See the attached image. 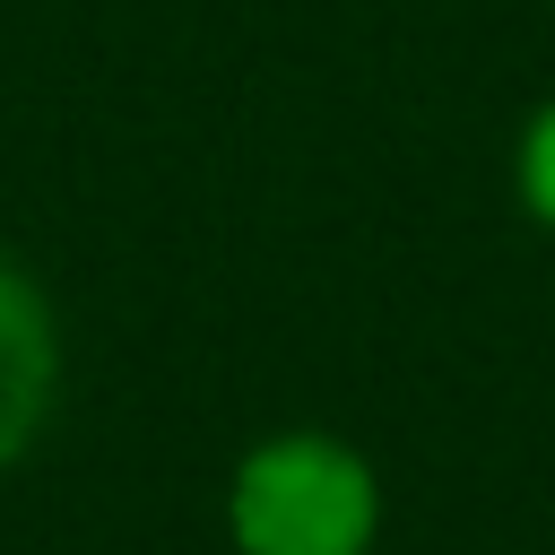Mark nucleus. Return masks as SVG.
<instances>
[{
	"instance_id": "2",
	"label": "nucleus",
	"mask_w": 555,
	"mask_h": 555,
	"mask_svg": "<svg viewBox=\"0 0 555 555\" xmlns=\"http://www.w3.org/2000/svg\"><path fill=\"white\" fill-rule=\"evenodd\" d=\"M61 408V321L43 286L0 260V468H17Z\"/></svg>"
},
{
	"instance_id": "3",
	"label": "nucleus",
	"mask_w": 555,
	"mask_h": 555,
	"mask_svg": "<svg viewBox=\"0 0 555 555\" xmlns=\"http://www.w3.org/2000/svg\"><path fill=\"white\" fill-rule=\"evenodd\" d=\"M512 191H520L529 225H546V234H555V95L520 121V147H512Z\"/></svg>"
},
{
	"instance_id": "1",
	"label": "nucleus",
	"mask_w": 555,
	"mask_h": 555,
	"mask_svg": "<svg viewBox=\"0 0 555 555\" xmlns=\"http://www.w3.org/2000/svg\"><path fill=\"white\" fill-rule=\"evenodd\" d=\"M382 477L330 425H278L225 468V546L234 555H373Z\"/></svg>"
}]
</instances>
